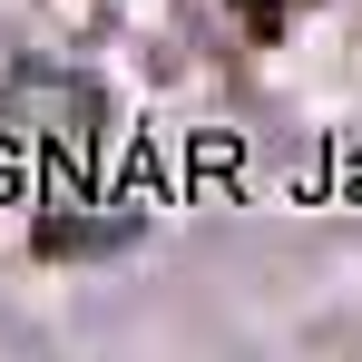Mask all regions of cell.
I'll return each mask as SVG.
<instances>
[{
    "label": "cell",
    "mask_w": 362,
    "mask_h": 362,
    "mask_svg": "<svg viewBox=\"0 0 362 362\" xmlns=\"http://www.w3.org/2000/svg\"><path fill=\"white\" fill-rule=\"evenodd\" d=\"M20 186H30V147H20V137H0V196H20Z\"/></svg>",
    "instance_id": "6da1fadb"
},
{
    "label": "cell",
    "mask_w": 362,
    "mask_h": 362,
    "mask_svg": "<svg viewBox=\"0 0 362 362\" xmlns=\"http://www.w3.org/2000/svg\"><path fill=\"white\" fill-rule=\"evenodd\" d=\"M245 10H284V0H245Z\"/></svg>",
    "instance_id": "7a4b0ae2"
}]
</instances>
